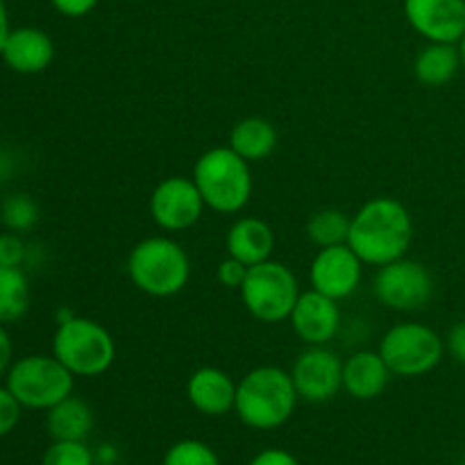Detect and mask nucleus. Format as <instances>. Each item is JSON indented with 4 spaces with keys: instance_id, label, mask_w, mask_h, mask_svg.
I'll use <instances>...</instances> for the list:
<instances>
[{
    "instance_id": "f257e3e1",
    "label": "nucleus",
    "mask_w": 465,
    "mask_h": 465,
    "mask_svg": "<svg viewBox=\"0 0 465 465\" xmlns=\"http://www.w3.org/2000/svg\"><path fill=\"white\" fill-rule=\"evenodd\" d=\"M413 243V218L400 200L380 195L350 221L348 245L366 266L381 268L407 257Z\"/></svg>"
},
{
    "instance_id": "f03ea898",
    "label": "nucleus",
    "mask_w": 465,
    "mask_h": 465,
    "mask_svg": "<svg viewBox=\"0 0 465 465\" xmlns=\"http://www.w3.org/2000/svg\"><path fill=\"white\" fill-rule=\"evenodd\" d=\"M298 400L291 372L280 366H257L236 381L234 413L250 430L271 431L289 422Z\"/></svg>"
},
{
    "instance_id": "7ed1b4c3",
    "label": "nucleus",
    "mask_w": 465,
    "mask_h": 465,
    "mask_svg": "<svg viewBox=\"0 0 465 465\" xmlns=\"http://www.w3.org/2000/svg\"><path fill=\"white\" fill-rule=\"evenodd\" d=\"M191 177L207 209L223 216L243 212L252 198L250 162L236 154L230 145H218L200 154Z\"/></svg>"
},
{
    "instance_id": "20e7f679",
    "label": "nucleus",
    "mask_w": 465,
    "mask_h": 465,
    "mask_svg": "<svg viewBox=\"0 0 465 465\" xmlns=\"http://www.w3.org/2000/svg\"><path fill=\"white\" fill-rule=\"evenodd\" d=\"M127 275L141 293L150 298H173L191 277V259L177 241L148 236L127 254Z\"/></svg>"
},
{
    "instance_id": "39448f33",
    "label": "nucleus",
    "mask_w": 465,
    "mask_h": 465,
    "mask_svg": "<svg viewBox=\"0 0 465 465\" xmlns=\"http://www.w3.org/2000/svg\"><path fill=\"white\" fill-rule=\"evenodd\" d=\"M53 354L75 377H100L116 361V343L98 321L73 313L57 322Z\"/></svg>"
},
{
    "instance_id": "423d86ee",
    "label": "nucleus",
    "mask_w": 465,
    "mask_h": 465,
    "mask_svg": "<svg viewBox=\"0 0 465 465\" xmlns=\"http://www.w3.org/2000/svg\"><path fill=\"white\" fill-rule=\"evenodd\" d=\"M5 386L23 409L48 411L64 398L73 395L75 375L54 354H27L12 361Z\"/></svg>"
},
{
    "instance_id": "0eeeda50",
    "label": "nucleus",
    "mask_w": 465,
    "mask_h": 465,
    "mask_svg": "<svg viewBox=\"0 0 465 465\" xmlns=\"http://www.w3.org/2000/svg\"><path fill=\"white\" fill-rule=\"evenodd\" d=\"M239 291L245 312L254 321L268 322V325L289 321L291 312L302 293L295 272L286 263L275 262V259L250 266Z\"/></svg>"
},
{
    "instance_id": "6e6552de",
    "label": "nucleus",
    "mask_w": 465,
    "mask_h": 465,
    "mask_svg": "<svg viewBox=\"0 0 465 465\" xmlns=\"http://www.w3.org/2000/svg\"><path fill=\"white\" fill-rule=\"evenodd\" d=\"M391 375L422 377L439 368L445 357V341L425 322H398L380 341V350Z\"/></svg>"
},
{
    "instance_id": "1a4fd4ad",
    "label": "nucleus",
    "mask_w": 465,
    "mask_h": 465,
    "mask_svg": "<svg viewBox=\"0 0 465 465\" xmlns=\"http://www.w3.org/2000/svg\"><path fill=\"white\" fill-rule=\"evenodd\" d=\"M372 293L386 309L416 312L434 298V277L425 263L402 257L377 268Z\"/></svg>"
},
{
    "instance_id": "9d476101",
    "label": "nucleus",
    "mask_w": 465,
    "mask_h": 465,
    "mask_svg": "<svg viewBox=\"0 0 465 465\" xmlns=\"http://www.w3.org/2000/svg\"><path fill=\"white\" fill-rule=\"evenodd\" d=\"M204 207L193 177H166L150 193V216L163 232L191 230L203 218Z\"/></svg>"
},
{
    "instance_id": "9b49d317",
    "label": "nucleus",
    "mask_w": 465,
    "mask_h": 465,
    "mask_svg": "<svg viewBox=\"0 0 465 465\" xmlns=\"http://www.w3.org/2000/svg\"><path fill=\"white\" fill-rule=\"evenodd\" d=\"M300 400L322 404L343 389V359L327 345H307L291 368Z\"/></svg>"
},
{
    "instance_id": "f8f14e48",
    "label": "nucleus",
    "mask_w": 465,
    "mask_h": 465,
    "mask_svg": "<svg viewBox=\"0 0 465 465\" xmlns=\"http://www.w3.org/2000/svg\"><path fill=\"white\" fill-rule=\"evenodd\" d=\"M363 266L366 263L357 257V252L348 243L318 248L312 268H309L312 289L341 302L357 293L363 280Z\"/></svg>"
},
{
    "instance_id": "ddd939ff",
    "label": "nucleus",
    "mask_w": 465,
    "mask_h": 465,
    "mask_svg": "<svg viewBox=\"0 0 465 465\" xmlns=\"http://www.w3.org/2000/svg\"><path fill=\"white\" fill-rule=\"evenodd\" d=\"M404 18L430 44H459L465 35V0H404Z\"/></svg>"
},
{
    "instance_id": "4468645a",
    "label": "nucleus",
    "mask_w": 465,
    "mask_h": 465,
    "mask_svg": "<svg viewBox=\"0 0 465 465\" xmlns=\"http://www.w3.org/2000/svg\"><path fill=\"white\" fill-rule=\"evenodd\" d=\"M289 321L304 345H327L341 330V307L336 300L309 289L300 293Z\"/></svg>"
},
{
    "instance_id": "2eb2a0df",
    "label": "nucleus",
    "mask_w": 465,
    "mask_h": 465,
    "mask_svg": "<svg viewBox=\"0 0 465 465\" xmlns=\"http://www.w3.org/2000/svg\"><path fill=\"white\" fill-rule=\"evenodd\" d=\"M7 68L21 75L44 73L54 59V44L41 27H12L0 54Z\"/></svg>"
},
{
    "instance_id": "dca6fc26",
    "label": "nucleus",
    "mask_w": 465,
    "mask_h": 465,
    "mask_svg": "<svg viewBox=\"0 0 465 465\" xmlns=\"http://www.w3.org/2000/svg\"><path fill=\"white\" fill-rule=\"evenodd\" d=\"M186 398L191 407L203 416H227L234 411L236 381L232 380L230 372L216 366L198 368L186 381Z\"/></svg>"
},
{
    "instance_id": "f3484780",
    "label": "nucleus",
    "mask_w": 465,
    "mask_h": 465,
    "mask_svg": "<svg viewBox=\"0 0 465 465\" xmlns=\"http://www.w3.org/2000/svg\"><path fill=\"white\" fill-rule=\"evenodd\" d=\"M391 371L380 352L359 350L343 361V391L354 400L380 398L391 381Z\"/></svg>"
},
{
    "instance_id": "a211bd4d",
    "label": "nucleus",
    "mask_w": 465,
    "mask_h": 465,
    "mask_svg": "<svg viewBox=\"0 0 465 465\" xmlns=\"http://www.w3.org/2000/svg\"><path fill=\"white\" fill-rule=\"evenodd\" d=\"M227 257L239 259L245 266H257V263L272 259L275 248V232L263 218L243 216L234 221L225 239Z\"/></svg>"
},
{
    "instance_id": "6ab92c4d",
    "label": "nucleus",
    "mask_w": 465,
    "mask_h": 465,
    "mask_svg": "<svg viewBox=\"0 0 465 465\" xmlns=\"http://www.w3.org/2000/svg\"><path fill=\"white\" fill-rule=\"evenodd\" d=\"M45 430L53 440H86L94 430V411L82 398L68 395L45 411Z\"/></svg>"
},
{
    "instance_id": "aec40b11",
    "label": "nucleus",
    "mask_w": 465,
    "mask_h": 465,
    "mask_svg": "<svg viewBox=\"0 0 465 465\" xmlns=\"http://www.w3.org/2000/svg\"><path fill=\"white\" fill-rule=\"evenodd\" d=\"M230 148L250 163L263 162L277 148V130L268 118H241L230 132Z\"/></svg>"
},
{
    "instance_id": "412c9836",
    "label": "nucleus",
    "mask_w": 465,
    "mask_h": 465,
    "mask_svg": "<svg viewBox=\"0 0 465 465\" xmlns=\"http://www.w3.org/2000/svg\"><path fill=\"white\" fill-rule=\"evenodd\" d=\"M459 44H430L413 59V75L425 86H445L461 71Z\"/></svg>"
},
{
    "instance_id": "4be33fe9",
    "label": "nucleus",
    "mask_w": 465,
    "mask_h": 465,
    "mask_svg": "<svg viewBox=\"0 0 465 465\" xmlns=\"http://www.w3.org/2000/svg\"><path fill=\"white\" fill-rule=\"evenodd\" d=\"M30 280L23 268L0 266V325L18 322L30 309Z\"/></svg>"
},
{
    "instance_id": "5701e85b",
    "label": "nucleus",
    "mask_w": 465,
    "mask_h": 465,
    "mask_svg": "<svg viewBox=\"0 0 465 465\" xmlns=\"http://www.w3.org/2000/svg\"><path fill=\"white\" fill-rule=\"evenodd\" d=\"M350 221L341 209H321L307 221V236L316 248H331V245L348 243Z\"/></svg>"
},
{
    "instance_id": "b1692460",
    "label": "nucleus",
    "mask_w": 465,
    "mask_h": 465,
    "mask_svg": "<svg viewBox=\"0 0 465 465\" xmlns=\"http://www.w3.org/2000/svg\"><path fill=\"white\" fill-rule=\"evenodd\" d=\"M0 223L16 234L30 232L39 223V207L27 193H14L0 204Z\"/></svg>"
},
{
    "instance_id": "393cba45",
    "label": "nucleus",
    "mask_w": 465,
    "mask_h": 465,
    "mask_svg": "<svg viewBox=\"0 0 465 465\" xmlns=\"http://www.w3.org/2000/svg\"><path fill=\"white\" fill-rule=\"evenodd\" d=\"M162 465H221V459L212 445L195 439H184L166 450Z\"/></svg>"
},
{
    "instance_id": "a878e982",
    "label": "nucleus",
    "mask_w": 465,
    "mask_h": 465,
    "mask_svg": "<svg viewBox=\"0 0 465 465\" xmlns=\"http://www.w3.org/2000/svg\"><path fill=\"white\" fill-rule=\"evenodd\" d=\"M95 457L84 440H53L41 465H94Z\"/></svg>"
},
{
    "instance_id": "bb28decb",
    "label": "nucleus",
    "mask_w": 465,
    "mask_h": 465,
    "mask_svg": "<svg viewBox=\"0 0 465 465\" xmlns=\"http://www.w3.org/2000/svg\"><path fill=\"white\" fill-rule=\"evenodd\" d=\"M27 259V245L16 232H3L0 234V266L23 268Z\"/></svg>"
},
{
    "instance_id": "cd10ccee",
    "label": "nucleus",
    "mask_w": 465,
    "mask_h": 465,
    "mask_svg": "<svg viewBox=\"0 0 465 465\" xmlns=\"http://www.w3.org/2000/svg\"><path fill=\"white\" fill-rule=\"evenodd\" d=\"M21 402L12 395L7 386H0V439L12 434L21 420Z\"/></svg>"
},
{
    "instance_id": "c85d7f7f",
    "label": "nucleus",
    "mask_w": 465,
    "mask_h": 465,
    "mask_svg": "<svg viewBox=\"0 0 465 465\" xmlns=\"http://www.w3.org/2000/svg\"><path fill=\"white\" fill-rule=\"evenodd\" d=\"M245 275H248V266L241 263L239 259L234 257H227L223 259L221 266H218L216 277L225 289H241L245 282Z\"/></svg>"
},
{
    "instance_id": "c756f323",
    "label": "nucleus",
    "mask_w": 465,
    "mask_h": 465,
    "mask_svg": "<svg viewBox=\"0 0 465 465\" xmlns=\"http://www.w3.org/2000/svg\"><path fill=\"white\" fill-rule=\"evenodd\" d=\"M100 0H50L54 9L66 18H82L98 7Z\"/></svg>"
},
{
    "instance_id": "7c9ffc66",
    "label": "nucleus",
    "mask_w": 465,
    "mask_h": 465,
    "mask_svg": "<svg viewBox=\"0 0 465 465\" xmlns=\"http://www.w3.org/2000/svg\"><path fill=\"white\" fill-rule=\"evenodd\" d=\"M445 350L452 354L454 361L465 366V321L457 322V325L448 331V336H445Z\"/></svg>"
},
{
    "instance_id": "2f4dec72",
    "label": "nucleus",
    "mask_w": 465,
    "mask_h": 465,
    "mask_svg": "<svg viewBox=\"0 0 465 465\" xmlns=\"http://www.w3.org/2000/svg\"><path fill=\"white\" fill-rule=\"evenodd\" d=\"M248 465H300V461L289 452V450L268 448L262 450Z\"/></svg>"
},
{
    "instance_id": "473e14b6",
    "label": "nucleus",
    "mask_w": 465,
    "mask_h": 465,
    "mask_svg": "<svg viewBox=\"0 0 465 465\" xmlns=\"http://www.w3.org/2000/svg\"><path fill=\"white\" fill-rule=\"evenodd\" d=\"M12 366V339L7 334V327L0 325V377L7 375Z\"/></svg>"
},
{
    "instance_id": "72a5a7b5",
    "label": "nucleus",
    "mask_w": 465,
    "mask_h": 465,
    "mask_svg": "<svg viewBox=\"0 0 465 465\" xmlns=\"http://www.w3.org/2000/svg\"><path fill=\"white\" fill-rule=\"evenodd\" d=\"M9 32H12V27H9L7 5H5V0H0V54H3V45L5 41H7Z\"/></svg>"
},
{
    "instance_id": "f704fd0d",
    "label": "nucleus",
    "mask_w": 465,
    "mask_h": 465,
    "mask_svg": "<svg viewBox=\"0 0 465 465\" xmlns=\"http://www.w3.org/2000/svg\"><path fill=\"white\" fill-rule=\"evenodd\" d=\"M459 53H461V66L465 71V35H463V39L459 41Z\"/></svg>"
}]
</instances>
